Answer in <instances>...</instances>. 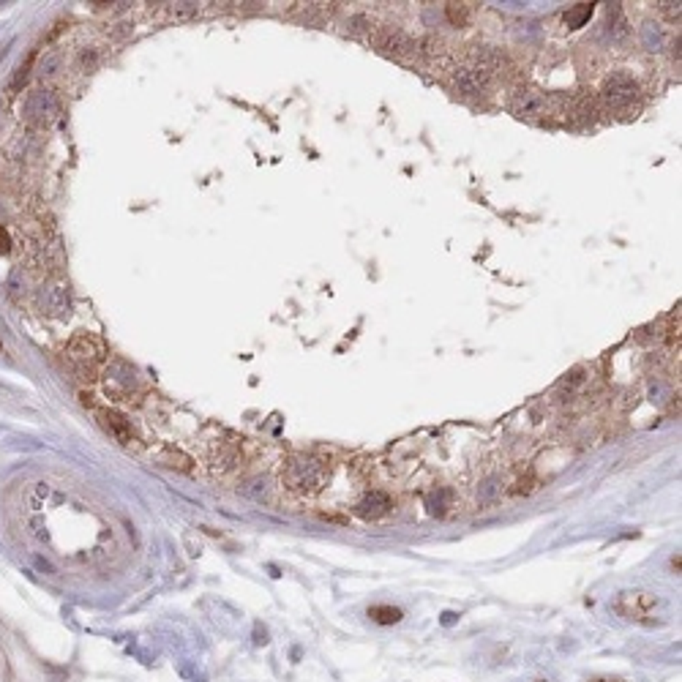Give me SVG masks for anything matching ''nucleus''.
<instances>
[{"label":"nucleus","instance_id":"nucleus-10","mask_svg":"<svg viewBox=\"0 0 682 682\" xmlns=\"http://www.w3.org/2000/svg\"><path fill=\"white\" fill-rule=\"evenodd\" d=\"M388 510H390V497L382 492L366 494V497L358 502V516H363V519H379V516H385Z\"/></svg>","mask_w":682,"mask_h":682},{"label":"nucleus","instance_id":"nucleus-7","mask_svg":"<svg viewBox=\"0 0 682 682\" xmlns=\"http://www.w3.org/2000/svg\"><path fill=\"white\" fill-rule=\"evenodd\" d=\"M36 306L47 317H63L69 314V292L60 281H47L36 292Z\"/></svg>","mask_w":682,"mask_h":682},{"label":"nucleus","instance_id":"nucleus-5","mask_svg":"<svg viewBox=\"0 0 682 682\" xmlns=\"http://www.w3.org/2000/svg\"><path fill=\"white\" fill-rule=\"evenodd\" d=\"M60 113V104H58V96L47 88H36L28 93L25 99V120L33 123V126H49Z\"/></svg>","mask_w":682,"mask_h":682},{"label":"nucleus","instance_id":"nucleus-15","mask_svg":"<svg viewBox=\"0 0 682 682\" xmlns=\"http://www.w3.org/2000/svg\"><path fill=\"white\" fill-rule=\"evenodd\" d=\"M11 251V238H8V232L0 227V254H8Z\"/></svg>","mask_w":682,"mask_h":682},{"label":"nucleus","instance_id":"nucleus-4","mask_svg":"<svg viewBox=\"0 0 682 682\" xmlns=\"http://www.w3.org/2000/svg\"><path fill=\"white\" fill-rule=\"evenodd\" d=\"M601 113V101L598 93L590 88H579L573 93H565V123L573 126H587L595 120V115Z\"/></svg>","mask_w":682,"mask_h":682},{"label":"nucleus","instance_id":"nucleus-13","mask_svg":"<svg viewBox=\"0 0 682 682\" xmlns=\"http://www.w3.org/2000/svg\"><path fill=\"white\" fill-rule=\"evenodd\" d=\"M592 14V6H587V3H579L576 8H570L568 14H565V22H568V28H579L587 17Z\"/></svg>","mask_w":682,"mask_h":682},{"label":"nucleus","instance_id":"nucleus-3","mask_svg":"<svg viewBox=\"0 0 682 682\" xmlns=\"http://www.w3.org/2000/svg\"><path fill=\"white\" fill-rule=\"evenodd\" d=\"M366 41L374 44L379 52H385L388 58H396V60H401V63H415V60H420L417 41L413 36H407L404 31H399V28L374 25L372 36L366 38Z\"/></svg>","mask_w":682,"mask_h":682},{"label":"nucleus","instance_id":"nucleus-8","mask_svg":"<svg viewBox=\"0 0 682 682\" xmlns=\"http://www.w3.org/2000/svg\"><path fill=\"white\" fill-rule=\"evenodd\" d=\"M319 478H322V469H319V464L311 461V458H295V461L287 467V483H290V489H295V492H311V489H317Z\"/></svg>","mask_w":682,"mask_h":682},{"label":"nucleus","instance_id":"nucleus-1","mask_svg":"<svg viewBox=\"0 0 682 682\" xmlns=\"http://www.w3.org/2000/svg\"><path fill=\"white\" fill-rule=\"evenodd\" d=\"M107 344L93 336V333H79L66 344V366L72 369V374L82 382H96L101 369H104V360H107Z\"/></svg>","mask_w":682,"mask_h":682},{"label":"nucleus","instance_id":"nucleus-9","mask_svg":"<svg viewBox=\"0 0 682 682\" xmlns=\"http://www.w3.org/2000/svg\"><path fill=\"white\" fill-rule=\"evenodd\" d=\"M99 420H101V426H104V429L113 434L117 442L128 445V442L134 440V434H131V423L120 415V413H115V410H101V413H99Z\"/></svg>","mask_w":682,"mask_h":682},{"label":"nucleus","instance_id":"nucleus-11","mask_svg":"<svg viewBox=\"0 0 682 682\" xmlns=\"http://www.w3.org/2000/svg\"><path fill=\"white\" fill-rule=\"evenodd\" d=\"M472 11H475L472 3H445V17H448V22L456 25V28H464L469 22Z\"/></svg>","mask_w":682,"mask_h":682},{"label":"nucleus","instance_id":"nucleus-6","mask_svg":"<svg viewBox=\"0 0 682 682\" xmlns=\"http://www.w3.org/2000/svg\"><path fill=\"white\" fill-rule=\"evenodd\" d=\"M655 606H658L655 598L647 592H622L614 601V611L622 614L625 619H633V622H652Z\"/></svg>","mask_w":682,"mask_h":682},{"label":"nucleus","instance_id":"nucleus-14","mask_svg":"<svg viewBox=\"0 0 682 682\" xmlns=\"http://www.w3.org/2000/svg\"><path fill=\"white\" fill-rule=\"evenodd\" d=\"M658 8H660L672 22H680V3H658Z\"/></svg>","mask_w":682,"mask_h":682},{"label":"nucleus","instance_id":"nucleus-16","mask_svg":"<svg viewBox=\"0 0 682 682\" xmlns=\"http://www.w3.org/2000/svg\"><path fill=\"white\" fill-rule=\"evenodd\" d=\"M592 682H622V680H592Z\"/></svg>","mask_w":682,"mask_h":682},{"label":"nucleus","instance_id":"nucleus-12","mask_svg":"<svg viewBox=\"0 0 682 682\" xmlns=\"http://www.w3.org/2000/svg\"><path fill=\"white\" fill-rule=\"evenodd\" d=\"M369 617L379 622V625H393V622H399L401 619V611L393 606H374L369 608Z\"/></svg>","mask_w":682,"mask_h":682},{"label":"nucleus","instance_id":"nucleus-2","mask_svg":"<svg viewBox=\"0 0 682 682\" xmlns=\"http://www.w3.org/2000/svg\"><path fill=\"white\" fill-rule=\"evenodd\" d=\"M639 82L625 72H617L604 82V90L598 93V101H601V110H606L611 115H619V117H628L639 110Z\"/></svg>","mask_w":682,"mask_h":682}]
</instances>
